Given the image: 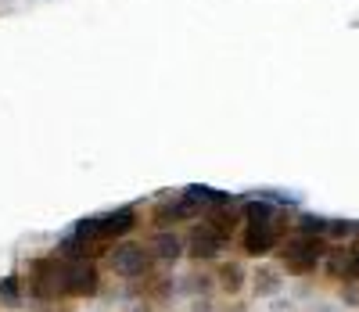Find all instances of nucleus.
<instances>
[{
  "mask_svg": "<svg viewBox=\"0 0 359 312\" xmlns=\"http://www.w3.org/2000/svg\"><path fill=\"white\" fill-rule=\"evenodd\" d=\"M133 226H137V208H133V205H123V208H115V212H104V215H90V219H79L72 233H76V237H83L86 244H97V240L126 237Z\"/></svg>",
  "mask_w": 359,
  "mask_h": 312,
  "instance_id": "obj_1",
  "label": "nucleus"
},
{
  "mask_svg": "<svg viewBox=\"0 0 359 312\" xmlns=\"http://www.w3.org/2000/svg\"><path fill=\"white\" fill-rule=\"evenodd\" d=\"M327 259V244L323 237H306V233H298L284 244V252H280V262L287 273H313L320 262Z\"/></svg>",
  "mask_w": 359,
  "mask_h": 312,
  "instance_id": "obj_2",
  "label": "nucleus"
},
{
  "mask_svg": "<svg viewBox=\"0 0 359 312\" xmlns=\"http://www.w3.org/2000/svg\"><path fill=\"white\" fill-rule=\"evenodd\" d=\"M101 291V273L90 259H72L62 262V294L69 298H90Z\"/></svg>",
  "mask_w": 359,
  "mask_h": 312,
  "instance_id": "obj_3",
  "label": "nucleus"
},
{
  "mask_svg": "<svg viewBox=\"0 0 359 312\" xmlns=\"http://www.w3.org/2000/svg\"><path fill=\"white\" fill-rule=\"evenodd\" d=\"M108 266L115 276H123V280H137L144 276L147 269H151V252H147L144 244H115L111 247V255H108Z\"/></svg>",
  "mask_w": 359,
  "mask_h": 312,
  "instance_id": "obj_4",
  "label": "nucleus"
},
{
  "mask_svg": "<svg viewBox=\"0 0 359 312\" xmlns=\"http://www.w3.org/2000/svg\"><path fill=\"white\" fill-rule=\"evenodd\" d=\"M226 240H230V237H223L216 226L198 223V226L191 230V237L184 240V247H187V255H191V259L205 262V259H219V255H223V247H226Z\"/></svg>",
  "mask_w": 359,
  "mask_h": 312,
  "instance_id": "obj_5",
  "label": "nucleus"
},
{
  "mask_svg": "<svg viewBox=\"0 0 359 312\" xmlns=\"http://www.w3.org/2000/svg\"><path fill=\"white\" fill-rule=\"evenodd\" d=\"M29 287L36 298H57L62 294V259H40L33 262V276H29Z\"/></svg>",
  "mask_w": 359,
  "mask_h": 312,
  "instance_id": "obj_6",
  "label": "nucleus"
},
{
  "mask_svg": "<svg viewBox=\"0 0 359 312\" xmlns=\"http://www.w3.org/2000/svg\"><path fill=\"white\" fill-rule=\"evenodd\" d=\"M241 244H245V252L255 255V259H259V255H269V252L280 244V226H277V223H248Z\"/></svg>",
  "mask_w": 359,
  "mask_h": 312,
  "instance_id": "obj_7",
  "label": "nucleus"
},
{
  "mask_svg": "<svg viewBox=\"0 0 359 312\" xmlns=\"http://www.w3.org/2000/svg\"><path fill=\"white\" fill-rule=\"evenodd\" d=\"M198 215H201V205H194V201H187L184 194H180V198L162 201L155 208V223H158V230H169L172 223H187V219H198Z\"/></svg>",
  "mask_w": 359,
  "mask_h": 312,
  "instance_id": "obj_8",
  "label": "nucleus"
},
{
  "mask_svg": "<svg viewBox=\"0 0 359 312\" xmlns=\"http://www.w3.org/2000/svg\"><path fill=\"white\" fill-rule=\"evenodd\" d=\"M147 252H151V259H162V262H176L180 255H187L184 240H180L172 230H158L151 237V244H147Z\"/></svg>",
  "mask_w": 359,
  "mask_h": 312,
  "instance_id": "obj_9",
  "label": "nucleus"
},
{
  "mask_svg": "<svg viewBox=\"0 0 359 312\" xmlns=\"http://www.w3.org/2000/svg\"><path fill=\"white\" fill-rule=\"evenodd\" d=\"M252 287H255L259 298H273V294L284 291V273L273 269V266H259V269L252 273Z\"/></svg>",
  "mask_w": 359,
  "mask_h": 312,
  "instance_id": "obj_10",
  "label": "nucleus"
},
{
  "mask_svg": "<svg viewBox=\"0 0 359 312\" xmlns=\"http://www.w3.org/2000/svg\"><path fill=\"white\" fill-rule=\"evenodd\" d=\"M212 284H216V276H208V273H187V276H180L176 291L191 294V298H205L208 291H212Z\"/></svg>",
  "mask_w": 359,
  "mask_h": 312,
  "instance_id": "obj_11",
  "label": "nucleus"
},
{
  "mask_svg": "<svg viewBox=\"0 0 359 312\" xmlns=\"http://www.w3.org/2000/svg\"><path fill=\"white\" fill-rule=\"evenodd\" d=\"M216 284L226 291V294H237L245 287V266L241 262H223L219 273H216Z\"/></svg>",
  "mask_w": 359,
  "mask_h": 312,
  "instance_id": "obj_12",
  "label": "nucleus"
},
{
  "mask_svg": "<svg viewBox=\"0 0 359 312\" xmlns=\"http://www.w3.org/2000/svg\"><path fill=\"white\" fill-rule=\"evenodd\" d=\"M241 215H245V223H277V205L252 198V201L241 205Z\"/></svg>",
  "mask_w": 359,
  "mask_h": 312,
  "instance_id": "obj_13",
  "label": "nucleus"
},
{
  "mask_svg": "<svg viewBox=\"0 0 359 312\" xmlns=\"http://www.w3.org/2000/svg\"><path fill=\"white\" fill-rule=\"evenodd\" d=\"M208 226H216L223 237H230L233 226H237V212H233V205H230V208H208Z\"/></svg>",
  "mask_w": 359,
  "mask_h": 312,
  "instance_id": "obj_14",
  "label": "nucleus"
},
{
  "mask_svg": "<svg viewBox=\"0 0 359 312\" xmlns=\"http://www.w3.org/2000/svg\"><path fill=\"white\" fill-rule=\"evenodd\" d=\"M298 233L306 237H327V226H331V219H323V215H298Z\"/></svg>",
  "mask_w": 359,
  "mask_h": 312,
  "instance_id": "obj_15",
  "label": "nucleus"
},
{
  "mask_svg": "<svg viewBox=\"0 0 359 312\" xmlns=\"http://www.w3.org/2000/svg\"><path fill=\"white\" fill-rule=\"evenodd\" d=\"M327 237H334V240L359 237V223H352V219H331V226H327Z\"/></svg>",
  "mask_w": 359,
  "mask_h": 312,
  "instance_id": "obj_16",
  "label": "nucleus"
},
{
  "mask_svg": "<svg viewBox=\"0 0 359 312\" xmlns=\"http://www.w3.org/2000/svg\"><path fill=\"white\" fill-rule=\"evenodd\" d=\"M0 298H4V301H18V276H4V280H0Z\"/></svg>",
  "mask_w": 359,
  "mask_h": 312,
  "instance_id": "obj_17",
  "label": "nucleus"
},
{
  "mask_svg": "<svg viewBox=\"0 0 359 312\" xmlns=\"http://www.w3.org/2000/svg\"><path fill=\"white\" fill-rule=\"evenodd\" d=\"M348 280H359V244L348 252Z\"/></svg>",
  "mask_w": 359,
  "mask_h": 312,
  "instance_id": "obj_18",
  "label": "nucleus"
},
{
  "mask_svg": "<svg viewBox=\"0 0 359 312\" xmlns=\"http://www.w3.org/2000/svg\"><path fill=\"white\" fill-rule=\"evenodd\" d=\"M191 312H212V301H208V298H194Z\"/></svg>",
  "mask_w": 359,
  "mask_h": 312,
  "instance_id": "obj_19",
  "label": "nucleus"
},
{
  "mask_svg": "<svg viewBox=\"0 0 359 312\" xmlns=\"http://www.w3.org/2000/svg\"><path fill=\"white\" fill-rule=\"evenodd\" d=\"M130 312H151V308H147V305H137V308H130Z\"/></svg>",
  "mask_w": 359,
  "mask_h": 312,
  "instance_id": "obj_20",
  "label": "nucleus"
},
{
  "mask_svg": "<svg viewBox=\"0 0 359 312\" xmlns=\"http://www.w3.org/2000/svg\"><path fill=\"white\" fill-rule=\"evenodd\" d=\"M316 312H334V308H331V305H320V308H316Z\"/></svg>",
  "mask_w": 359,
  "mask_h": 312,
  "instance_id": "obj_21",
  "label": "nucleus"
}]
</instances>
